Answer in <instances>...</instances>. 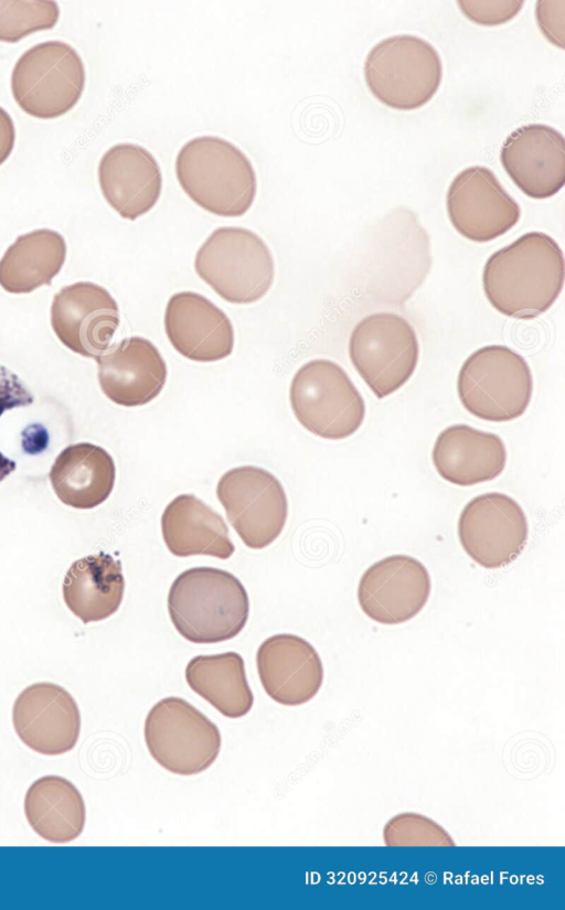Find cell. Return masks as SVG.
Returning <instances> with one entry per match:
<instances>
[{
	"label": "cell",
	"instance_id": "cell-32",
	"mask_svg": "<svg viewBox=\"0 0 565 910\" xmlns=\"http://www.w3.org/2000/svg\"><path fill=\"white\" fill-rule=\"evenodd\" d=\"M457 4L462 14L479 25L494 26L508 23L522 10L521 0H459Z\"/></svg>",
	"mask_w": 565,
	"mask_h": 910
},
{
	"label": "cell",
	"instance_id": "cell-11",
	"mask_svg": "<svg viewBox=\"0 0 565 910\" xmlns=\"http://www.w3.org/2000/svg\"><path fill=\"white\" fill-rule=\"evenodd\" d=\"M216 495L247 547L264 548L282 532L288 515L287 496L270 472L254 465L231 469L218 480Z\"/></svg>",
	"mask_w": 565,
	"mask_h": 910
},
{
	"label": "cell",
	"instance_id": "cell-8",
	"mask_svg": "<svg viewBox=\"0 0 565 910\" xmlns=\"http://www.w3.org/2000/svg\"><path fill=\"white\" fill-rule=\"evenodd\" d=\"M289 399L300 425L323 439L348 438L364 421L362 395L347 372L330 360L303 364L292 377Z\"/></svg>",
	"mask_w": 565,
	"mask_h": 910
},
{
	"label": "cell",
	"instance_id": "cell-24",
	"mask_svg": "<svg viewBox=\"0 0 565 910\" xmlns=\"http://www.w3.org/2000/svg\"><path fill=\"white\" fill-rule=\"evenodd\" d=\"M49 478L61 502L74 508L89 510L110 495L116 468L111 456L104 448L79 442L60 452Z\"/></svg>",
	"mask_w": 565,
	"mask_h": 910
},
{
	"label": "cell",
	"instance_id": "cell-28",
	"mask_svg": "<svg viewBox=\"0 0 565 910\" xmlns=\"http://www.w3.org/2000/svg\"><path fill=\"white\" fill-rule=\"evenodd\" d=\"M65 258L60 233L41 228L20 235L0 259V286L10 293H29L50 285Z\"/></svg>",
	"mask_w": 565,
	"mask_h": 910
},
{
	"label": "cell",
	"instance_id": "cell-31",
	"mask_svg": "<svg viewBox=\"0 0 565 910\" xmlns=\"http://www.w3.org/2000/svg\"><path fill=\"white\" fill-rule=\"evenodd\" d=\"M33 402L32 393L21 378L0 364V417L7 410L25 407ZM15 468V461L0 452V482L9 477Z\"/></svg>",
	"mask_w": 565,
	"mask_h": 910
},
{
	"label": "cell",
	"instance_id": "cell-25",
	"mask_svg": "<svg viewBox=\"0 0 565 910\" xmlns=\"http://www.w3.org/2000/svg\"><path fill=\"white\" fill-rule=\"evenodd\" d=\"M63 599L84 623L102 621L114 614L124 598L121 565L103 552L75 560L63 580Z\"/></svg>",
	"mask_w": 565,
	"mask_h": 910
},
{
	"label": "cell",
	"instance_id": "cell-19",
	"mask_svg": "<svg viewBox=\"0 0 565 910\" xmlns=\"http://www.w3.org/2000/svg\"><path fill=\"white\" fill-rule=\"evenodd\" d=\"M102 392L124 407L143 406L162 390L167 365L152 342L130 336L111 344L96 358Z\"/></svg>",
	"mask_w": 565,
	"mask_h": 910
},
{
	"label": "cell",
	"instance_id": "cell-6",
	"mask_svg": "<svg viewBox=\"0 0 565 910\" xmlns=\"http://www.w3.org/2000/svg\"><path fill=\"white\" fill-rule=\"evenodd\" d=\"M457 392L463 408L475 417L494 422L521 417L533 392L525 358L505 345H486L462 363Z\"/></svg>",
	"mask_w": 565,
	"mask_h": 910
},
{
	"label": "cell",
	"instance_id": "cell-27",
	"mask_svg": "<svg viewBox=\"0 0 565 910\" xmlns=\"http://www.w3.org/2000/svg\"><path fill=\"white\" fill-rule=\"evenodd\" d=\"M184 676L189 687L226 718H242L254 705L244 660L236 652L194 656Z\"/></svg>",
	"mask_w": 565,
	"mask_h": 910
},
{
	"label": "cell",
	"instance_id": "cell-21",
	"mask_svg": "<svg viewBox=\"0 0 565 910\" xmlns=\"http://www.w3.org/2000/svg\"><path fill=\"white\" fill-rule=\"evenodd\" d=\"M98 182L107 203L131 221L148 213L162 190L161 169L152 153L130 142L114 144L103 154Z\"/></svg>",
	"mask_w": 565,
	"mask_h": 910
},
{
	"label": "cell",
	"instance_id": "cell-26",
	"mask_svg": "<svg viewBox=\"0 0 565 910\" xmlns=\"http://www.w3.org/2000/svg\"><path fill=\"white\" fill-rule=\"evenodd\" d=\"M23 809L31 828L50 843H70L84 831V799L78 789L61 775L47 774L35 780L26 790Z\"/></svg>",
	"mask_w": 565,
	"mask_h": 910
},
{
	"label": "cell",
	"instance_id": "cell-12",
	"mask_svg": "<svg viewBox=\"0 0 565 910\" xmlns=\"http://www.w3.org/2000/svg\"><path fill=\"white\" fill-rule=\"evenodd\" d=\"M459 542L467 555L488 569L514 561L529 537V523L520 504L500 492L471 499L458 520Z\"/></svg>",
	"mask_w": 565,
	"mask_h": 910
},
{
	"label": "cell",
	"instance_id": "cell-30",
	"mask_svg": "<svg viewBox=\"0 0 565 910\" xmlns=\"http://www.w3.org/2000/svg\"><path fill=\"white\" fill-rule=\"evenodd\" d=\"M386 846H455L447 829L430 817L415 812L392 816L383 827Z\"/></svg>",
	"mask_w": 565,
	"mask_h": 910
},
{
	"label": "cell",
	"instance_id": "cell-2",
	"mask_svg": "<svg viewBox=\"0 0 565 910\" xmlns=\"http://www.w3.org/2000/svg\"><path fill=\"white\" fill-rule=\"evenodd\" d=\"M175 630L192 643H218L236 636L249 614L248 595L231 572L214 567L182 571L168 593Z\"/></svg>",
	"mask_w": 565,
	"mask_h": 910
},
{
	"label": "cell",
	"instance_id": "cell-33",
	"mask_svg": "<svg viewBox=\"0 0 565 910\" xmlns=\"http://www.w3.org/2000/svg\"><path fill=\"white\" fill-rule=\"evenodd\" d=\"M535 18L543 35L553 45L565 47V1L540 0L535 3Z\"/></svg>",
	"mask_w": 565,
	"mask_h": 910
},
{
	"label": "cell",
	"instance_id": "cell-16",
	"mask_svg": "<svg viewBox=\"0 0 565 910\" xmlns=\"http://www.w3.org/2000/svg\"><path fill=\"white\" fill-rule=\"evenodd\" d=\"M18 738L43 756H61L74 749L81 734V713L62 686L40 682L26 686L12 706Z\"/></svg>",
	"mask_w": 565,
	"mask_h": 910
},
{
	"label": "cell",
	"instance_id": "cell-3",
	"mask_svg": "<svg viewBox=\"0 0 565 910\" xmlns=\"http://www.w3.org/2000/svg\"><path fill=\"white\" fill-rule=\"evenodd\" d=\"M175 175L194 203L218 216H242L256 195L250 160L235 144L216 136L186 141L175 158Z\"/></svg>",
	"mask_w": 565,
	"mask_h": 910
},
{
	"label": "cell",
	"instance_id": "cell-15",
	"mask_svg": "<svg viewBox=\"0 0 565 910\" xmlns=\"http://www.w3.org/2000/svg\"><path fill=\"white\" fill-rule=\"evenodd\" d=\"M116 300L102 286L79 281L62 288L53 298L51 325L71 351L97 358L111 345L119 326Z\"/></svg>",
	"mask_w": 565,
	"mask_h": 910
},
{
	"label": "cell",
	"instance_id": "cell-1",
	"mask_svg": "<svg viewBox=\"0 0 565 910\" xmlns=\"http://www.w3.org/2000/svg\"><path fill=\"white\" fill-rule=\"evenodd\" d=\"M564 255L554 238L529 232L495 250L482 270L489 303L501 314L533 319L547 311L562 292Z\"/></svg>",
	"mask_w": 565,
	"mask_h": 910
},
{
	"label": "cell",
	"instance_id": "cell-14",
	"mask_svg": "<svg viewBox=\"0 0 565 910\" xmlns=\"http://www.w3.org/2000/svg\"><path fill=\"white\" fill-rule=\"evenodd\" d=\"M431 590L427 568L407 555H392L372 564L358 586V602L371 620L386 625L404 623L426 606Z\"/></svg>",
	"mask_w": 565,
	"mask_h": 910
},
{
	"label": "cell",
	"instance_id": "cell-7",
	"mask_svg": "<svg viewBox=\"0 0 565 910\" xmlns=\"http://www.w3.org/2000/svg\"><path fill=\"white\" fill-rule=\"evenodd\" d=\"M143 737L151 758L164 770L183 777L207 770L222 747L218 727L177 696L164 697L150 708Z\"/></svg>",
	"mask_w": 565,
	"mask_h": 910
},
{
	"label": "cell",
	"instance_id": "cell-20",
	"mask_svg": "<svg viewBox=\"0 0 565 910\" xmlns=\"http://www.w3.org/2000/svg\"><path fill=\"white\" fill-rule=\"evenodd\" d=\"M164 330L175 351L191 361L216 362L231 355L234 347L228 317L196 292H177L169 299Z\"/></svg>",
	"mask_w": 565,
	"mask_h": 910
},
{
	"label": "cell",
	"instance_id": "cell-22",
	"mask_svg": "<svg viewBox=\"0 0 565 910\" xmlns=\"http://www.w3.org/2000/svg\"><path fill=\"white\" fill-rule=\"evenodd\" d=\"M431 460L444 480L470 486L491 481L503 472L507 449L498 435L456 424L437 436Z\"/></svg>",
	"mask_w": 565,
	"mask_h": 910
},
{
	"label": "cell",
	"instance_id": "cell-13",
	"mask_svg": "<svg viewBox=\"0 0 565 910\" xmlns=\"http://www.w3.org/2000/svg\"><path fill=\"white\" fill-rule=\"evenodd\" d=\"M446 210L454 228L476 243L502 236L521 217L519 203L483 165L468 167L452 179L446 193Z\"/></svg>",
	"mask_w": 565,
	"mask_h": 910
},
{
	"label": "cell",
	"instance_id": "cell-23",
	"mask_svg": "<svg viewBox=\"0 0 565 910\" xmlns=\"http://www.w3.org/2000/svg\"><path fill=\"white\" fill-rule=\"evenodd\" d=\"M161 532L169 552L177 557L227 559L235 550L224 518L193 494H180L166 506Z\"/></svg>",
	"mask_w": 565,
	"mask_h": 910
},
{
	"label": "cell",
	"instance_id": "cell-17",
	"mask_svg": "<svg viewBox=\"0 0 565 910\" xmlns=\"http://www.w3.org/2000/svg\"><path fill=\"white\" fill-rule=\"evenodd\" d=\"M500 161L512 182L531 199L551 197L565 184V139L545 124L513 130L501 147Z\"/></svg>",
	"mask_w": 565,
	"mask_h": 910
},
{
	"label": "cell",
	"instance_id": "cell-34",
	"mask_svg": "<svg viewBox=\"0 0 565 910\" xmlns=\"http://www.w3.org/2000/svg\"><path fill=\"white\" fill-rule=\"evenodd\" d=\"M15 141V129L10 115L0 107V164L12 152Z\"/></svg>",
	"mask_w": 565,
	"mask_h": 910
},
{
	"label": "cell",
	"instance_id": "cell-10",
	"mask_svg": "<svg viewBox=\"0 0 565 910\" xmlns=\"http://www.w3.org/2000/svg\"><path fill=\"white\" fill-rule=\"evenodd\" d=\"M351 363L376 398L398 390L412 377L419 357L411 323L392 312L366 315L349 339Z\"/></svg>",
	"mask_w": 565,
	"mask_h": 910
},
{
	"label": "cell",
	"instance_id": "cell-5",
	"mask_svg": "<svg viewBox=\"0 0 565 910\" xmlns=\"http://www.w3.org/2000/svg\"><path fill=\"white\" fill-rule=\"evenodd\" d=\"M194 268L221 298L231 303H253L270 289L275 265L266 243L238 226L214 229L198 249Z\"/></svg>",
	"mask_w": 565,
	"mask_h": 910
},
{
	"label": "cell",
	"instance_id": "cell-29",
	"mask_svg": "<svg viewBox=\"0 0 565 910\" xmlns=\"http://www.w3.org/2000/svg\"><path fill=\"white\" fill-rule=\"evenodd\" d=\"M60 9L52 0H0V41L15 43L36 31L52 29Z\"/></svg>",
	"mask_w": 565,
	"mask_h": 910
},
{
	"label": "cell",
	"instance_id": "cell-18",
	"mask_svg": "<svg viewBox=\"0 0 565 910\" xmlns=\"http://www.w3.org/2000/svg\"><path fill=\"white\" fill-rule=\"evenodd\" d=\"M256 667L265 693L284 706L310 702L323 683V665L316 649L295 634H275L256 653Z\"/></svg>",
	"mask_w": 565,
	"mask_h": 910
},
{
	"label": "cell",
	"instance_id": "cell-4",
	"mask_svg": "<svg viewBox=\"0 0 565 910\" xmlns=\"http://www.w3.org/2000/svg\"><path fill=\"white\" fill-rule=\"evenodd\" d=\"M363 73L369 90L380 103L397 110H414L437 93L443 64L428 41L397 34L381 40L369 51Z\"/></svg>",
	"mask_w": 565,
	"mask_h": 910
},
{
	"label": "cell",
	"instance_id": "cell-9",
	"mask_svg": "<svg viewBox=\"0 0 565 910\" xmlns=\"http://www.w3.org/2000/svg\"><path fill=\"white\" fill-rule=\"evenodd\" d=\"M85 86V67L76 50L62 41H46L26 50L11 74V92L32 117L52 119L70 111Z\"/></svg>",
	"mask_w": 565,
	"mask_h": 910
}]
</instances>
